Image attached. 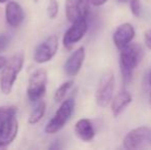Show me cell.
Wrapping results in <instances>:
<instances>
[{"label":"cell","instance_id":"17","mask_svg":"<svg viewBox=\"0 0 151 150\" xmlns=\"http://www.w3.org/2000/svg\"><path fill=\"white\" fill-rule=\"evenodd\" d=\"M74 81L73 80H67V81L63 82L60 86L56 90L54 95V100L56 103H61L62 101L65 99V97L67 96L68 92L70 90V88L73 86Z\"/></svg>","mask_w":151,"mask_h":150},{"label":"cell","instance_id":"8","mask_svg":"<svg viewBox=\"0 0 151 150\" xmlns=\"http://www.w3.org/2000/svg\"><path fill=\"white\" fill-rule=\"evenodd\" d=\"M71 24V27H69L63 37V44L67 50H71L77 42H79L88 31L86 18L79 19Z\"/></svg>","mask_w":151,"mask_h":150},{"label":"cell","instance_id":"9","mask_svg":"<svg viewBox=\"0 0 151 150\" xmlns=\"http://www.w3.org/2000/svg\"><path fill=\"white\" fill-rule=\"evenodd\" d=\"M19 133L17 114L9 116L0 126V149H5L16 140Z\"/></svg>","mask_w":151,"mask_h":150},{"label":"cell","instance_id":"10","mask_svg":"<svg viewBox=\"0 0 151 150\" xmlns=\"http://www.w3.org/2000/svg\"><path fill=\"white\" fill-rule=\"evenodd\" d=\"M90 10V0H66L65 14L69 23L86 18Z\"/></svg>","mask_w":151,"mask_h":150},{"label":"cell","instance_id":"30","mask_svg":"<svg viewBox=\"0 0 151 150\" xmlns=\"http://www.w3.org/2000/svg\"><path fill=\"white\" fill-rule=\"evenodd\" d=\"M150 143H151V142H150Z\"/></svg>","mask_w":151,"mask_h":150},{"label":"cell","instance_id":"7","mask_svg":"<svg viewBox=\"0 0 151 150\" xmlns=\"http://www.w3.org/2000/svg\"><path fill=\"white\" fill-rule=\"evenodd\" d=\"M114 83H115V79H114L113 73L108 70L102 76L96 90V102L100 107H106L110 104L113 96Z\"/></svg>","mask_w":151,"mask_h":150},{"label":"cell","instance_id":"6","mask_svg":"<svg viewBox=\"0 0 151 150\" xmlns=\"http://www.w3.org/2000/svg\"><path fill=\"white\" fill-rule=\"evenodd\" d=\"M151 142V130L147 126H139L127 134L123 139V147L125 149L136 150L147 147Z\"/></svg>","mask_w":151,"mask_h":150},{"label":"cell","instance_id":"20","mask_svg":"<svg viewBox=\"0 0 151 150\" xmlns=\"http://www.w3.org/2000/svg\"><path fill=\"white\" fill-rule=\"evenodd\" d=\"M129 7L135 17H141L142 14V4L141 0H131L129 1Z\"/></svg>","mask_w":151,"mask_h":150},{"label":"cell","instance_id":"22","mask_svg":"<svg viewBox=\"0 0 151 150\" xmlns=\"http://www.w3.org/2000/svg\"><path fill=\"white\" fill-rule=\"evenodd\" d=\"M6 62H7V59L3 56H0V71L2 70V68H3L4 65L6 64Z\"/></svg>","mask_w":151,"mask_h":150},{"label":"cell","instance_id":"26","mask_svg":"<svg viewBox=\"0 0 151 150\" xmlns=\"http://www.w3.org/2000/svg\"><path fill=\"white\" fill-rule=\"evenodd\" d=\"M149 83L151 84V72H150V75H149Z\"/></svg>","mask_w":151,"mask_h":150},{"label":"cell","instance_id":"1","mask_svg":"<svg viewBox=\"0 0 151 150\" xmlns=\"http://www.w3.org/2000/svg\"><path fill=\"white\" fill-rule=\"evenodd\" d=\"M144 50L141 44L131 43L120 50L119 66L124 85L129 84L133 79L134 71L143 58Z\"/></svg>","mask_w":151,"mask_h":150},{"label":"cell","instance_id":"2","mask_svg":"<svg viewBox=\"0 0 151 150\" xmlns=\"http://www.w3.org/2000/svg\"><path fill=\"white\" fill-rule=\"evenodd\" d=\"M24 66V54L18 52L14 55L1 70L0 75V90L3 95H9L12 90L20 72Z\"/></svg>","mask_w":151,"mask_h":150},{"label":"cell","instance_id":"28","mask_svg":"<svg viewBox=\"0 0 151 150\" xmlns=\"http://www.w3.org/2000/svg\"><path fill=\"white\" fill-rule=\"evenodd\" d=\"M149 100H150V103H151V92H150V96H149Z\"/></svg>","mask_w":151,"mask_h":150},{"label":"cell","instance_id":"14","mask_svg":"<svg viewBox=\"0 0 151 150\" xmlns=\"http://www.w3.org/2000/svg\"><path fill=\"white\" fill-rule=\"evenodd\" d=\"M74 133L78 139L84 142H90L96 135L93 123L90 119H86V118H81L76 121L74 126Z\"/></svg>","mask_w":151,"mask_h":150},{"label":"cell","instance_id":"3","mask_svg":"<svg viewBox=\"0 0 151 150\" xmlns=\"http://www.w3.org/2000/svg\"><path fill=\"white\" fill-rule=\"evenodd\" d=\"M74 108H75V101L73 98H68L66 100L64 99L54 116L46 123L44 128L45 134L52 135L60 132L69 121L70 117L74 112Z\"/></svg>","mask_w":151,"mask_h":150},{"label":"cell","instance_id":"24","mask_svg":"<svg viewBox=\"0 0 151 150\" xmlns=\"http://www.w3.org/2000/svg\"><path fill=\"white\" fill-rule=\"evenodd\" d=\"M8 0H0V4H3V3H6Z\"/></svg>","mask_w":151,"mask_h":150},{"label":"cell","instance_id":"18","mask_svg":"<svg viewBox=\"0 0 151 150\" xmlns=\"http://www.w3.org/2000/svg\"><path fill=\"white\" fill-rule=\"evenodd\" d=\"M17 114V107L14 106H0V126L9 116Z\"/></svg>","mask_w":151,"mask_h":150},{"label":"cell","instance_id":"5","mask_svg":"<svg viewBox=\"0 0 151 150\" xmlns=\"http://www.w3.org/2000/svg\"><path fill=\"white\" fill-rule=\"evenodd\" d=\"M59 50V38L57 35H50L36 46L34 50V62L44 64L50 62L56 56Z\"/></svg>","mask_w":151,"mask_h":150},{"label":"cell","instance_id":"19","mask_svg":"<svg viewBox=\"0 0 151 150\" xmlns=\"http://www.w3.org/2000/svg\"><path fill=\"white\" fill-rule=\"evenodd\" d=\"M46 14L50 20H54L57 18L59 14V2L57 0H50L46 8Z\"/></svg>","mask_w":151,"mask_h":150},{"label":"cell","instance_id":"29","mask_svg":"<svg viewBox=\"0 0 151 150\" xmlns=\"http://www.w3.org/2000/svg\"><path fill=\"white\" fill-rule=\"evenodd\" d=\"M148 33H149V35H150V36H151V31H150V32H148Z\"/></svg>","mask_w":151,"mask_h":150},{"label":"cell","instance_id":"4","mask_svg":"<svg viewBox=\"0 0 151 150\" xmlns=\"http://www.w3.org/2000/svg\"><path fill=\"white\" fill-rule=\"evenodd\" d=\"M47 73L44 69H38L30 75L27 86V98L31 103L41 100L46 93Z\"/></svg>","mask_w":151,"mask_h":150},{"label":"cell","instance_id":"25","mask_svg":"<svg viewBox=\"0 0 151 150\" xmlns=\"http://www.w3.org/2000/svg\"><path fill=\"white\" fill-rule=\"evenodd\" d=\"M118 1H119V2H127L129 0H118Z\"/></svg>","mask_w":151,"mask_h":150},{"label":"cell","instance_id":"27","mask_svg":"<svg viewBox=\"0 0 151 150\" xmlns=\"http://www.w3.org/2000/svg\"><path fill=\"white\" fill-rule=\"evenodd\" d=\"M38 1H39V0H33V2H34V3H37Z\"/></svg>","mask_w":151,"mask_h":150},{"label":"cell","instance_id":"15","mask_svg":"<svg viewBox=\"0 0 151 150\" xmlns=\"http://www.w3.org/2000/svg\"><path fill=\"white\" fill-rule=\"evenodd\" d=\"M132 95L127 90L118 93L115 97L111 100V111L115 117H117L119 114L125 109L127 105L131 104L132 102Z\"/></svg>","mask_w":151,"mask_h":150},{"label":"cell","instance_id":"23","mask_svg":"<svg viewBox=\"0 0 151 150\" xmlns=\"http://www.w3.org/2000/svg\"><path fill=\"white\" fill-rule=\"evenodd\" d=\"M145 41H146V45L151 50V36L149 35V33H146V36H145Z\"/></svg>","mask_w":151,"mask_h":150},{"label":"cell","instance_id":"16","mask_svg":"<svg viewBox=\"0 0 151 150\" xmlns=\"http://www.w3.org/2000/svg\"><path fill=\"white\" fill-rule=\"evenodd\" d=\"M46 111V104L44 101L39 100L36 102V105L34 106V108L31 110L30 115L28 118L29 124H36L42 119V117L44 116Z\"/></svg>","mask_w":151,"mask_h":150},{"label":"cell","instance_id":"12","mask_svg":"<svg viewBox=\"0 0 151 150\" xmlns=\"http://www.w3.org/2000/svg\"><path fill=\"white\" fill-rule=\"evenodd\" d=\"M84 58H86V50L83 46H80L75 52H72L71 56L66 61L64 65V71L66 74L70 77L77 75L84 62Z\"/></svg>","mask_w":151,"mask_h":150},{"label":"cell","instance_id":"11","mask_svg":"<svg viewBox=\"0 0 151 150\" xmlns=\"http://www.w3.org/2000/svg\"><path fill=\"white\" fill-rule=\"evenodd\" d=\"M25 20V12L20 3L7 1L5 4V21L12 28H19Z\"/></svg>","mask_w":151,"mask_h":150},{"label":"cell","instance_id":"21","mask_svg":"<svg viewBox=\"0 0 151 150\" xmlns=\"http://www.w3.org/2000/svg\"><path fill=\"white\" fill-rule=\"evenodd\" d=\"M107 1L108 0H90V3H91L95 6H101L104 5Z\"/></svg>","mask_w":151,"mask_h":150},{"label":"cell","instance_id":"13","mask_svg":"<svg viewBox=\"0 0 151 150\" xmlns=\"http://www.w3.org/2000/svg\"><path fill=\"white\" fill-rule=\"evenodd\" d=\"M135 37V29L129 23H124L116 28L113 33V41L116 47L121 50L125 45L132 42Z\"/></svg>","mask_w":151,"mask_h":150}]
</instances>
